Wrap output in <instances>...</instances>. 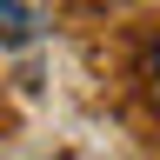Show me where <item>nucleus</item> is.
<instances>
[{
  "label": "nucleus",
  "instance_id": "1",
  "mask_svg": "<svg viewBox=\"0 0 160 160\" xmlns=\"http://www.w3.org/2000/svg\"><path fill=\"white\" fill-rule=\"evenodd\" d=\"M47 33V0H0V47H33Z\"/></svg>",
  "mask_w": 160,
  "mask_h": 160
},
{
  "label": "nucleus",
  "instance_id": "2",
  "mask_svg": "<svg viewBox=\"0 0 160 160\" xmlns=\"http://www.w3.org/2000/svg\"><path fill=\"white\" fill-rule=\"evenodd\" d=\"M153 87H160V53H153Z\"/></svg>",
  "mask_w": 160,
  "mask_h": 160
}]
</instances>
